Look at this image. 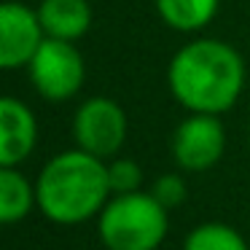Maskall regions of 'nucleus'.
Here are the masks:
<instances>
[{"instance_id":"nucleus-4","label":"nucleus","mask_w":250,"mask_h":250,"mask_svg":"<svg viewBox=\"0 0 250 250\" xmlns=\"http://www.w3.org/2000/svg\"><path fill=\"white\" fill-rule=\"evenodd\" d=\"M27 76L41 97L51 103H65L83 86L86 65L73 41L43 38L27 65Z\"/></svg>"},{"instance_id":"nucleus-1","label":"nucleus","mask_w":250,"mask_h":250,"mask_svg":"<svg viewBox=\"0 0 250 250\" xmlns=\"http://www.w3.org/2000/svg\"><path fill=\"white\" fill-rule=\"evenodd\" d=\"M172 97L191 113H226L245 86V62L234 46L215 38L186 43L167 70Z\"/></svg>"},{"instance_id":"nucleus-5","label":"nucleus","mask_w":250,"mask_h":250,"mask_svg":"<svg viewBox=\"0 0 250 250\" xmlns=\"http://www.w3.org/2000/svg\"><path fill=\"white\" fill-rule=\"evenodd\" d=\"M76 146L100 159L116 156L126 140V113L110 97H89L73 116Z\"/></svg>"},{"instance_id":"nucleus-9","label":"nucleus","mask_w":250,"mask_h":250,"mask_svg":"<svg viewBox=\"0 0 250 250\" xmlns=\"http://www.w3.org/2000/svg\"><path fill=\"white\" fill-rule=\"evenodd\" d=\"M35 11H38V22L46 38L76 43L92 27V8L86 0H41Z\"/></svg>"},{"instance_id":"nucleus-3","label":"nucleus","mask_w":250,"mask_h":250,"mask_svg":"<svg viewBox=\"0 0 250 250\" xmlns=\"http://www.w3.org/2000/svg\"><path fill=\"white\" fill-rule=\"evenodd\" d=\"M167 207L153 194H116L100 210L97 231L108 250H156L167 237Z\"/></svg>"},{"instance_id":"nucleus-10","label":"nucleus","mask_w":250,"mask_h":250,"mask_svg":"<svg viewBox=\"0 0 250 250\" xmlns=\"http://www.w3.org/2000/svg\"><path fill=\"white\" fill-rule=\"evenodd\" d=\"M35 205V186L17 167H0V226L19 223Z\"/></svg>"},{"instance_id":"nucleus-6","label":"nucleus","mask_w":250,"mask_h":250,"mask_svg":"<svg viewBox=\"0 0 250 250\" xmlns=\"http://www.w3.org/2000/svg\"><path fill=\"white\" fill-rule=\"evenodd\" d=\"M226 148V129L212 113H191L172 135V156L186 172H205L215 167Z\"/></svg>"},{"instance_id":"nucleus-12","label":"nucleus","mask_w":250,"mask_h":250,"mask_svg":"<svg viewBox=\"0 0 250 250\" xmlns=\"http://www.w3.org/2000/svg\"><path fill=\"white\" fill-rule=\"evenodd\" d=\"M183 250H250V248L237 229L212 221L191 229L183 242Z\"/></svg>"},{"instance_id":"nucleus-13","label":"nucleus","mask_w":250,"mask_h":250,"mask_svg":"<svg viewBox=\"0 0 250 250\" xmlns=\"http://www.w3.org/2000/svg\"><path fill=\"white\" fill-rule=\"evenodd\" d=\"M108 180L113 194H132V191H140L143 169L132 159H113L108 164Z\"/></svg>"},{"instance_id":"nucleus-7","label":"nucleus","mask_w":250,"mask_h":250,"mask_svg":"<svg viewBox=\"0 0 250 250\" xmlns=\"http://www.w3.org/2000/svg\"><path fill=\"white\" fill-rule=\"evenodd\" d=\"M43 38L38 11L17 0L0 3V70L27 67Z\"/></svg>"},{"instance_id":"nucleus-15","label":"nucleus","mask_w":250,"mask_h":250,"mask_svg":"<svg viewBox=\"0 0 250 250\" xmlns=\"http://www.w3.org/2000/svg\"><path fill=\"white\" fill-rule=\"evenodd\" d=\"M248 137H250V129H248Z\"/></svg>"},{"instance_id":"nucleus-11","label":"nucleus","mask_w":250,"mask_h":250,"mask_svg":"<svg viewBox=\"0 0 250 250\" xmlns=\"http://www.w3.org/2000/svg\"><path fill=\"white\" fill-rule=\"evenodd\" d=\"M221 0H156L159 17L180 33H194L212 22Z\"/></svg>"},{"instance_id":"nucleus-8","label":"nucleus","mask_w":250,"mask_h":250,"mask_svg":"<svg viewBox=\"0 0 250 250\" xmlns=\"http://www.w3.org/2000/svg\"><path fill=\"white\" fill-rule=\"evenodd\" d=\"M38 143V121L17 97H0V167H17Z\"/></svg>"},{"instance_id":"nucleus-2","label":"nucleus","mask_w":250,"mask_h":250,"mask_svg":"<svg viewBox=\"0 0 250 250\" xmlns=\"http://www.w3.org/2000/svg\"><path fill=\"white\" fill-rule=\"evenodd\" d=\"M110 194L108 164L81 148L57 153L35 180V205L60 226H76L100 215Z\"/></svg>"},{"instance_id":"nucleus-14","label":"nucleus","mask_w":250,"mask_h":250,"mask_svg":"<svg viewBox=\"0 0 250 250\" xmlns=\"http://www.w3.org/2000/svg\"><path fill=\"white\" fill-rule=\"evenodd\" d=\"M151 194L169 210V207L183 205V199H186V183H183V178H180V175L167 172V175H162V178L153 180Z\"/></svg>"}]
</instances>
